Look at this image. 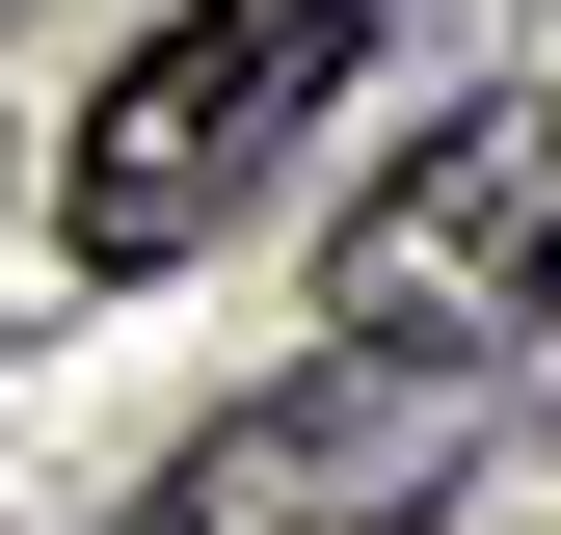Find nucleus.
<instances>
[{
  "label": "nucleus",
  "instance_id": "f257e3e1",
  "mask_svg": "<svg viewBox=\"0 0 561 535\" xmlns=\"http://www.w3.org/2000/svg\"><path fill=\"white\" fill-rule=\"evenodd\" d=\"M375 27H401V0H187V27L81 107V161H54V241H81V268H187V241H215L241 187L347 107V54H375Z\"/></svg>",
  "mask_w": 561,
  "mask_h": 535
},
{
  "label": "nucleus",
  "instance_id": "f03ea898",
  "mask_svg": "<svg viewBox=\"0 0 561 535\" xmlns=\"http://www.w3.org/2000/svg\"><path fill=\"white\" fill-rule=\"evenodd\" d=\"M535 295H561V81H535Z\"/></svg>",
  "mask_w": 561,
  "mask_h": 535
}]
</instances>
